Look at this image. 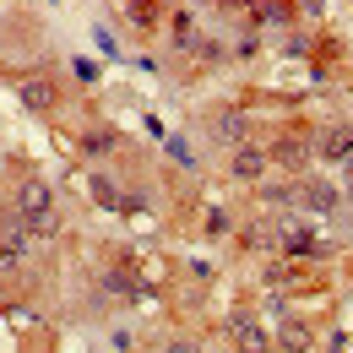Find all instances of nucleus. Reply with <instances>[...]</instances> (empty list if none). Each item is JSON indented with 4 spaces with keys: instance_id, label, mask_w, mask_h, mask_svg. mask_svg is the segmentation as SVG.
I'll return each mask as SVG.
<instances>
[{
    "instance_id": "nucleus-1",
    "label": "nucleus",
    "mask_w": 353,
    "mask_h": 353,
    "mask_svg": "<svg viewBox=\"0 0 353 353\" xmlns=\"http://www.w3.org/2000/svg\"><path fill=\"white\" fill-rule=\"evenodd\" d=\"M299 201H305L310 212H332V207H337V190H332L326 179H305V190H299Z\"/></svg>"
},
{
    "instance_id": "nucleus-2",
    "label": "nucleus",
    "mask_w": 353,
    "mask_h": 353,
    "mask_svg": "<svg viewBox=\"0 0 353 353\" xmlns=\"http://www.w3.org/2000/svg\"><path fill=\"white\" fill-rule=\"evenodd\" d=\"M228 326H234V337H239V348H245V353H266V332L250 321V315H234Z\"/></svg>"
},
{
    "instance_id": "nucleus-3",
    "label": "nucleus",
    "mask_w": 353,
    "mask_h": 353,
    "mask_svg": "<svg viewBox=\"0 0 353 353\" xmlns=\"http://www.w3.org/2000/svg\"><path fill=\"white\" fill-rule=\"evenodd\" d=\"M17 201H22V212H28V218H44L54 196H49V185H39V179H33V185H22V190H17Z\"/></svg>"
},
{
    "instance_id": "nucleus-4",
    "label": "nucleus",
    "mask_w": 353,
    "mask_h": 353,
    "mask_svg": "<svg viewBox=\"0 0 353 353\" xmlns=\"http://www.w3.org/2000/svg\"><path fill=\"white\" fill-rule=\"evenodd\" d=\"M261 169H266V152H261V147H239V152H234V174H239V179H256Z\"/></svg>"
},
{
    "instance_id": "nucleus-5",
    "label": "nucleus",
    "mask_w": 353,
    "mask_h": 353,
    "mask_svg": "<svg viewBox=\"0 0 353 353\" xmlns=\"http://www.w3.org/2000/svg\"><path fill=\"white\" fill-rule=\"evenodd\" d=\"M321 152H326V158H348V152H353V131H348V125H332L326 141H321Z\"/></svg>"
},
{
    "instance_id": "nucleus-6",
    "label": "nucleus",
    "mask_w": 353,
    "mask_h": 353,
    "mask_svg": "<svg viewBox=\"0 0 353 353\" xmlns=\"http://www.w3.org/2000/svg\"><path fill=\"white\" fill-rule=\"evenodd\" d=\"M283 343H288L294 353H299V348H310V326H294V321H288V326H283Z\"/></svg>"
},
{
    "instance_id": "nucleus-7",
    "label": "nucleus",
    "mask_w": 353,
    "mask_h": 353,
    "mask_svg": "<svg viewBox=\"0 0 353 353\" xmlns=\"http://www.w3.org/2000/svg\"><path fill=\"white\" fill-rule=\"evenodd\" d=\"M28 103H49V98H54V88H49V82H28Z\"/></svg>"
}]
</instances>
